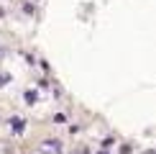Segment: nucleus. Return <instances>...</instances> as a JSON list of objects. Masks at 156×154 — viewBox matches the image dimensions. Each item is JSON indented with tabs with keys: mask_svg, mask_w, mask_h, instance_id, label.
Masks as SVG:
<instances>
[{
	"mask_svg": "<svg viewBox=\"0 0 156 154\" xmlns=\"http://www.w3.org/2000/svg\"><path fill=\"white\" fill-rule=\"evenodd\" d=\"M64 146L59 139H44L41 144H38V154H62Z\"/></svg>",
	"mask_w": 156,
	"mask_h": 154,
	"instance_id": "f257e3e1",
	"label": "nucleus"
},
{
	"mask_svg": "<svg viewBox=\"0 0 156 154\" xmlns=\"http://www.w3.org/2000/svg\"><path fill=\"white\" fill-rule=\"evenodd\" d=\"M10 128H13V131H16V134H21L23 128H26V123H23L21 118H16V121H10Z\"/></svg>",
	"mask_w": 156,
	"mask_h": 154,
	"instance_id": "f03ea898",
	"label": "nucleus"
},
{
	"mask_svg": "<svg viewBox=\"0 0 156 154\" xmlns=\"http://www.w3.org/2000/svg\"><path fill=\"white\" fill-rule=\"evenodd\" d=\"M3 57H5V51H3V49H0V59H3Z\"/></svg>",
	"mask_w": 156,
	"mask_h": 154,
	"instance_id": "7ed1b4c3",
	"label": "nucleus"
},
{
	"mask_svg": "<svg viewBox=\"0 0 156 154\" xmlns=\"http://www.w3.org/2000/svg\"><path fill=\"white\" fill-rule=\"evenodd\" d=\"M100 154H105V152H100Z\"/></svg>",
	"mask_w": 156,
	"mask_h": 154,
	"instance_id": "20e7f679",
	"label": "nucleus"
}]
</instances>
